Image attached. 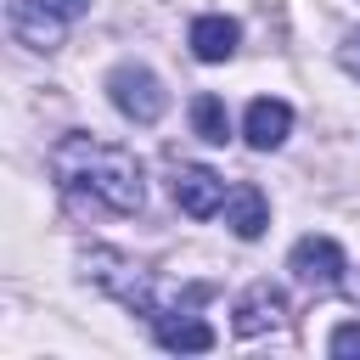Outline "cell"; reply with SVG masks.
I'll use <instances>...</instances> for the list:
<instances>
[{
	"label": "cell",
	"mask_w": 360,
	"mask_h": 360,
	"mask_svg": "<svg viewBox=\"0 0 360 360\" xmlns=\"http://www.w3.org/2000/svg\"><path fill=\"white\" fill-rule=\"evenodd\" d=\"M152 338H158L163 349H174V354H208V349H214V326L197 321L191 309L158 315V321H152Z\"/></svg>",
	"instance_id": "8fae6325"
},
{
	"label": "cell",
	"mask_w": 360,
	"mask_h": 360,
	"mask_svg": "<svg viewBox=\"0 0 360 360\" xmlns=\"http://www.w3.org/2000/svg\"><path fill=\"white\" fill-rule=\"evenodd\" d=\"M326 349H332L338 360H343V354H360V321H343V326H332Z\"/></svg>",
	"instance_id": "4fadbf2b"
},
{
	"label": "cell",
	"mask_w": 360,
	"mask_h": 360,
	"mask_svg": "<svg viewBox=\"0 0 360 360\" xmlns=\"http://www.w3.org/2000/svg\"><path fill=\"white\" fill-rule=\"evenodd\" d=\"M51 180L79 197L96 202L107 214H135L146 202V180H141V158L118 141H96V135H62L51 146Z\"/></svg>",
	"instance_id": "6da1fadb"
},
{
	"label": "cell",
	"mask_w": 360,
	"mask_h": 360,
	"mask_svg": "<svg viewBox=\"0 0 360 360\" xmlns=\"http://www.w3.org/2000/svg\"><path fill=\"white\" fill-rule=\"evenodd\" d=\"M107 101H112L129 124H158V118L169 112V90H163V79H158L146 62H118V68L107 73Z\"/></svg>",
	"instance_id": "3957f363"
},
{
	"label": "cell",
	"mask_w": 360,
	"mask_h": 360,
	"mask_svg": "<svg viewBox=\"0 0 360 360\" xmlns=\"http://www.w3.org/2000/svg\"><path fill=\"white\" fill-rule=\"evenodd\" d=\"M236 39H242V22L236 17H225V11L191 17V56L197 62H231L236 56Z\"/></svg>",
	"instance_id": "9c48e42d"
},
{
	"label": "cell",
	"mask_w": 360,
	"mask_h": 360,
	"mask_svg": "<svg viewBox=\"0 0 360 360\" xmlns=\"http://www.w3.org/2000/svg\"><path fill=\"white\" fill-rule=\"evenodd\" d=\"M338 68H343L349 79H360V28L343 34V45H338Z\"/></svg>",
	"instance_id": "5bb4252c"
},
{
	"label": "cell",
	"mask_w": 360,
	"mask_h": 360,
	"mask_svg": "<svg viewBox=\"0 0 360 360\" xmlns=\"http://www.w3.org/2000/svg\"><path fill=\"white\" fill-rule=\"evenodd\" d=\"M191 129L208 141V146H225L231 141V112L219 96H191Z\"/></svg>",
	"instance_id": "7c38bea8"
},
{
	"label": "cell",
	"mask_w": 360,
	"mask_h": 360,
	"mask_svg": "<svg viewBox=\"0 0 360 360\" xmlns=\"http://www.w3.org/2000/svg\"><path fill=\"white\" fill-rule=\"evenodd\" d=\"M287 321V292L276 287V281H253L242 298H236V309H231V332L236 338H264V332H276Z\"/></svg>",
	"instance_id": "5b68a950"
},
{
	"label": "cell",
	"mask_w": 360,
	"mask_h": 360,
	"mask_svg": "<svg viewBox=\"0 0 360 360\" xmlns=\"http://www.w3.org/2000/svg\"><path fill=\"white\" fill-rule=\"evenodd\" d=\"M11 34L28 51H56L62 34H68V17L51 0H11Z\"/></svg>",
	"instance_id": "52a82bcc"
},
{
	"label": "cell",
	"mask_w": 360,
	"mask_h": 360,
	"mask_svg": "<svg viewBox=\"0 0 360 360\" xmlns=\"http://www.w3.org/2000/svg\"><path fill=\"white\" fill-rule=\"evenodd\" d=\"M287 270H292L304 287L326 292V287H338V281H343L349 259H343V248H338L332 236H298V242H292V253H287Z\"/></svg>",
	"instance_id": "277c9868"
},
{
	"label": "cell",
	"mask_w": 360,
	"mask_h": 360,
	"mask_svg": "<svg viewBox=\"0 0 360 360\" xmlns=\"http://www.w3.org/2000/svg\"><path fill=\"white\" fill-rule=\"evenodd\" d=\"M343 287H349V298L360 304V270H354V276H343Z\"/></svg>",
	"instance_id": "9a60e30c"
},
{
	"label": "cell",
	"mask_w": 360,
	"mask_h": 360,
	"mask_svg": "<svg viewBox=\"0 0 360 360\" xmlns=\"http://www.w3.org/2000/svg\"><path fill=\"white\" fill-rule=\"evenodd\" d=\"M225 225H231V236H242V242H259L264 236V225H270V202H264V191L259 186H231L225 191Z\"/></svg>",
	"instance_id": "30bf717a"
},
{
	"label": "cell",
	"mask_w": 360,
	"mask_h": 360,
	"mask_svg": "<svg viewBox=\"0 0 360 360\" xmlns=\"http://www.w3.org/2000/svg\"><path fill=\"white\" fill-rule=\"evenodd\" d=\"M287 135H292V107H287L281 96L248 101V112H242V141H248L253 152H276Z\"/></svg>",
	"instance_id": "ba28073f"
},
{
	"label": "cell",
	"mask_w": 360,
	"mask_h": 360,
	"mask_svg": "<svg viewBox=\"0 0 360 360\" xmlns=\"http://www.w3.org/2000/svg\"><path fill=\"white\" fill-rule=\"evenodd\" d=\"M79 276L90 281V287H101L107 298H118L124 309H135V315H174V304L163 298V287L152 281V270H141L129 253H118V248H84L79 253Z\"/></svg>",
	"instance_id": "7a4b0ae2"
},
{
	"label": "cell",
	"mask_w": 360,
	"mask_h": 360,
	"mask_svg": "<svg viewBox=\"0 0 360 360\" xmlns=\"http://www.w3.org/2000/svg\"><path fill=\"white\" fill-rule=\"evenodd\" d=\"M169 191H174L180 214H191V219H208V214L225 208V180H219L214 169H202V163H174Z\"/></svg>",
	"instance_id": "8992f818"
}]
</instances>
